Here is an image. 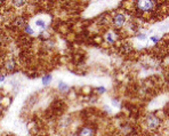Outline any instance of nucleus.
I'll use <instances>...</instances> for the list:
<instances>
[{
    "label": "nucleus",
    "instance_id": "f257e3e1",
    "mask_svg": "<svg viewBox=\"0 0 169 136\" xmlns=\"http://www.w3.org/2000/svg\"><path fill=\"white\" fill-rule=\"evenodd\" d=\"M158 3L156 1L152 0H140L136 3V12L141 15H151L152 16L154 12L158 9Z\"/></svg>",
    "mask_w": 169,
    "mask_h": 136
},
{
    "label": "nucleus",
    "instance_id": "f03ea898",
    "mask_svg": "<svg viewBox=\"0 0 169 136\" xmlns=\"http://www.w3.org/2000/svg\"><path fill=\"white\" fill-rule=\"evenodd\" d=\"M144 126L147 130L150 132H153V130H156L160 127V119L156 114H149V116L145 117L144 119Z\"/></svg>",
    "mask_w": 169,
    "mask_h": 136
},
{
    "label": "nucleus",
    "instance_id": "7ed1b4c3",
    "mask_svg": "<svg viewBox=\"0 0 169 136\" xmlns=\"http://www.w3.org/2000/svg\"><path fill=\"white\" fill-rule=\"evenodd\" d=\"M126 21H127V16L124 13H121V12L115 13L112 16V18H111V23H112L113 28H115V29H121L125 25Z\"/></svg>",
    "mask_w": 169,
    "mask_h": 136
},
{
    "label": "nucleus",
    "instance_id": "20e7f679",
    "mask_svg": "<svg viewBox=\"0 0 169 136\" xmlns=\"http://www.w3.org/2000/svg\"><path fill=\"white\" fill-rule=\"evenodd\" d=\"M95 135V129L90 126H84L81 129L79 130L78 136H94Z\"/></svg>",
    "mask_w": 169,
    "mask_h": 136
},
{
    "label": "nucleus",
    "instance_id": "39448f33",
    "mask_svg": "<svg viewBox=\"0 0 169 136\" xmlns=\"http://www.w3.org/2000/svg\"><path fill=\"white\" fill-rule=\"evenodd\" d=\"M3 64H5V69H6L8 72H12L15 70V68H16V62H15V60L12 57L7 58L6 61L3 62Z\"/></svg>",
    "mask_w": 169,
    "mask_h": 136
},
{
    "label": "nucleus",
    "instance_id": "423d86ee",
    "mask_svg": "<svg viewBox=\"0 0 169 136\" xmlns=\"http://www.w3.org/2000/svg\"><path fill=\"white\" fill-rule=\"evenodd\" d=\"M13 25L15 26V28H18V29H24V26L26 25V22H25V18L22 16H17L16 18L14 19L13 22Z\"/></svg>",
    "mask_w": 169,
    "mask_h": 136
},
{
    "label": "nucleus",
    "instance_id": "0eeeda50",
    "mask_svg": "<svg viewBox=\"0 0 169 136\" xmlns=\"http://www.w3.org/2000/svg\"><path fill=\"white\" fill-rule=\"evenodd\" d=\"M105 40L109 44H114L115 42V33L112 32V31H109V32L105 33Z\"/></svg>",
    "mask_w": 169,
    "mask_h": 136
},
{
    "label": "nucleus",
    "instance_id": "6e6552de",
    "mask_svg": "<svg viewBox=\"0 0 169 136\" xmlns=\"http://www.w3.org/2000/svg\"><path fill=\"white\" fill-rule=\"evenodd\" d=\"M52 75H46L42 77V85H45V86H47V85L52 81Z\"/></svg>",
    "mask_w": 169,
    "mask_h": 136
},
{
    "label": "nucleus",
    "instance_id": "1a4fd4ad",
    "mask_svg": "<svg viewBox=\"0 0 169 136\" xmlns=\"http://www.w3.org/2000/svg\"><path fill=\"white\" fill-rule=\"evenodd\" d=\"M36 26H38L39 29H46V23L44 19H37L36 21Z\"/></svg>",
    "mask_w": 169,
    "mask_h": 136
},
{
    "label": "nucleus",
    "instance_id": "9d476101",
    "mask_svg": "<svg viewBox=\"0 0 169 136\" xmlns=\"http://www.w3.org/2000/svg\"><path fill=\"white\" fill-rule=\"evenodd\" d=\"M59 89L61 92H68L69 91V86L66 84H64L63 81H61L59 84Z\"/></svg>",
    "mask_w": 169,
    "mask_h": 136
},
{
    "label": "nucleus",
    "instance_id": "9b49d317",
    "mask_svg": "<svg viewBox=\"0 0 169 136\" xmlns=\"http://www.w3.org/2000/svg\"><path fill=\"white\" fill-rule=\"evenodd\" d=\"M12 5H14V6L16 7V8H21V6H24L26 3V1H12Z\"/></svg>",
    "mask_w": 169,
    "mask_h": 136
},
{
    "label": "nucleus",
    "instance_id": "f8f14e48",
    "mask_svg": "<svg viewBox=\"0 0 169 136\" xmlns=\"http://www.w3.org/2000/svg\"><path fill=\"white\" fill-rule=\"evenodd\" d=\"M24 31H25V33H28V34H33V30L31 29V26H30L29 24H26V25L24 26Z\"/></svg>",
    "mask_w": 169,
    "mask_h": 136
},
{
    "label": "nucleus",
    "instance_id": "ddd939ff",
    "mask_svg": "<svg viewBox=\"0 0 169 136\" xmlns=\"http://www.w3.org/2000/svg\"><path fill=\"white\" fill-rule=\"evenodd\" d=\"M137 39H140V40H146V34L145 33H140L137 36Z\"/></svg>",
    "mask_w": 169,
    "mask_h": 136
},
{
    "label": "nucleus",
    "instance_id": "4468645a",
    "mask_svg": "<svg viewBox=\"0 0 169 136\" xmlns=\"http://www.w3.org/2000/svg\"><path fill=\"white\" fill-rule=\"evenodd\" d=\"M112 104H113L114 107H119V105H120V103H119L115 98H113V100H112Z\"/></svg>",
    "mask_w": 169,
    "mask_h": 136
},
{
    "label": "nucleus",
    "instance_id": "2eb2a0df",
    "mask_svg": "<svg viewBox=\"0 0 169 136\" xmlns=\"http://www.w3.org/2000/svg\"><path fill=\"white\" fill-rule=\"evenodd\" d=\"M151 41H153V42H158V41H159V37H156V36L151 37Z\"/></svg>",
    "mask_w": 169,
    "mask_h": 136
},
{
    "label": "nucleus",
    "instance_id": "dca6fc26",
    "mask_svg": "<svg viewBox=\"0 0 169 136\" xmlns=\"http://www.w3.org/2000/svg\"><path fill=\"white\" fill-rule=\"evenodd\" d=\"M97 92H98V93H101V94H103V93L105 92V87H98Z\"/></svg>",
    "mask_w": 169,
    "mask_h": 136
},
{
    "label": "nucleus",
    "instance_id": "f3484780",
    "mask_svg": "<svg viewBox=\"0 0 169 136\" xmlns=\"http://www.w3.org/2000/svg\"><path fill=\"white\" fill-rule=\"evenodd\" d=\"M0 110H1V107H0Z\"/></svg>",
    "mask_w": 169,
    "mask_h": 136
}]
</instances>
